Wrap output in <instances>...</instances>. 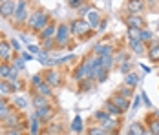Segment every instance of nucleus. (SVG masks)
<instances>
[{"mask_svg":"<svg viewBox=\"0 0 159 135\" xmlns=\"http://www.w3.org/2000/svg\"><path fill=\"white\" fill-rule=\"evenodd\" d=\"M26 7H28V2H26V0H18V2H16V9H15V15H13V18H15L16 24H22V22L28 20Z\"/></svg>","mask_w":159,"mask_h":135,"instance_id":"nucleus-1","label":"nucleus"},{"mask_svg":"<svg viewBox=\"0 0 159 135\" xmlns=\"http://www.w3.org/2000/svg\"><path fill=\"white\" fill-rule=\"evenodd\" d=\"M15 9H16V2L6 0V2L0 4V16H2V18H9V16L15 15Z\"/></svg>","mask_w":159,"mask_h":135,"instance_id":"nucleus-2","label":"nucleus"},{"mask_svg":"<svg viewBox=\"0 0 159 135\" xmlns=\"http://www.w3.org/2000/svg\"><path fill=\"white\" fill-rule=\"evenodd\" d=\"M88 29H90V24H88L86 20H82V18L73 20L71 26H70V31L75 33V35H84V33H88Z\"/></svg>","mask_w":159,"mask_h":135,"instance_id":"nucleus-3","label":"nucleus"},{"mask_svg":"<svg viewBox=\"0 0 159 135\" xmlns=\"http://www.w3.org/2000/svg\"><path fill=\"white\" fill-rule=\"evenodd\" d=\"M70 26H66V24H61L59 26V29H57V35H55V40H57V44L59 46H64L68 42V37H70Z\"/></svg>","mask_w":159,"mask_h":135,"instance_id":"nucleus-4","label":"nucleus"},{"mask_svg":"<svg viewBox=\"0 0 159 135\" xmlns=\"http://www.w3.org/2000/svg\"><path fill=\"white\" fill-rule=\"evenodd\" d=\"M48 22H49V15H48V13L37 11V22H35L33 29H35V31H42L46 26H48Z\"/></svg>","mask_w":159,"mask_h":135,"instance_id":"nucleus-5","label":"nucleus"},{"mask_svg":"<svg viewBox=\"0 0 159 135\" xmlns=\"http://www.w3.org/2000/svg\"><path fill=\"white\" fill-rule=\"evenodd\" d=\"M126 22H128V28H132V29H143L144 28V20L137 15H130L126 18Z\"/></svg>","mask_w":159,"mask_h":135,"instance_id":"nucleus-6","label":"nucleus"},{"mask_svg":"<svg viewBox=\"0 0 159 135\" xmlns=\"http://www.w3.org/2000/svg\"><path fill=\"white\" fill-rule=\"evenodd\" d=\"M111 102H113V104L117 106V108H119L121 111H126V110H128V99H125V97H121L119 93L111 97Z\"/></svg>","mask_w":159,"mask_h":135,"instance_id":"nucleus-7","label":"nucleus"},{"mask_svg":"<svg viewBox=\"0 0 159 135\" xmlns=\"http://www.w3.org/2000/svg\"><path fill=\"white\" fill-rule=\"evenodd\" d=\"M144 7V0H128V9L130 13H139Z\"/></svg>","mask_w":159,"mask_h":135,"instance_id":"nucleus-8","label":"nucleus"},{"mask_svg":"<svg viewBox=\"0 0 159 135\" xmlns=\"http://www.w3.org/2000/svg\"><path fill=\"white\" fill-rule=\"evenodd\" d=\"M55 26L53 24H49V26H46L44 29H42V33H40V38L42 40H48V38H55Z\"/></svg>","mask_w":159,"mask_h":135,"instance_id":"nucleus-9","label":"nucleus"},{"mask_svg":"<svg viewBox=\"0 0 159 135\" xmlns=\"http://www.w3.org/2000/svg\"><path fill=\"white\" fill-rule=\"evenodd\" d=\"M46 82L51 84V86H59V84H61L59 73H57V71H48V73H46Z\"/></svg>","mask_w":159,"mask_h":135,"instance_id":"nucleus-10","label":"nucleus"},{"mask_svg":"<svg viewBox=\"0 0 159 135\" xmlns=\"http://www.w3.org/2000/svg\"><path fill=\"white\" fill-rule=\"evenodd\" d=\"M128 42H130V47H132L137 55L143 53V42H141L139 38H128Z\"/></svg>","mask_w":159,"mask_h":135,"instance_id":"nucleus-11","label":"nucleus"},{"mask_svg":"<svg viewBox=\"0 0 159 135\" xmlns=\"http://www.w3.org/2000/svg\"><path fill=\"white\" fill-rule=\"evenodd\" d=\"M4 126H6L7 130H16L20 124H18V119H16L15 115H9V117H6V122H4Z\"/></svg>","mask_w":159,"mask_h":135,"instance_id":"nucleus-12","label":"nucleus"},{"mask_svg":"<svg viewBox=\"0 0 159 135\" xmlns=\"http://www.w3.org/2000/svg\"><path fill=\"white\" fill-rule=\"evenodd\" d=\"M33 106L39 110V108H46V106H49V104H48V101H46V97H42V95H35V97H33Z\"/></svg>","mask_w":159,"mask_h":135,"instance_id":"nucleus-13","label":"nucleus"},{"mask_svg":"<svg viewBox=\"0 0 159 135\" xmlns=\"http://www.w3.org/2000/svg\"><path fill=\"white\" fill-rule=\"evenodd\" d=\"M35 115H37L39 119H42V120H48L49 117H51V110H49V106H46V108H39Z\"/></svg>","mask_w":159,"mask_h":135,"instance_id":"nucleus-14","label":"nucleus"},{"mask_svg":"<svg viewBox=\"0 0 159 135\" xmlns=\"http://www.w3.org/2000/svg\"><path fill=\"white\" fill-rule=\"evenodd\" d=\"M9 51H11V44L7 42H0V59H9Z\"/></svg>","mask_w":159,"mask_h":135,"instance_id":"nucleus-15","label":"nucleus"},{"mask_svg":"<svg viewBox=\"0 0 159 135\" xmlns=\"http://www.w3.org/2000/svg\"><path fill=\"white\" fill-rule=\"evenodd\" d=\"M86 18H88L86 22L90 24V28H92V26H99V13H97L95 9H92V11L88 13V16H86Z\"/></svg>","mask_w":159,"mask_h":135,"instance_id":"nucleus-16","label":"nucleus"},{"mask_svg":"<svg viewBox=\"0 0 159 135\" xmlns=\"http://www.w3.org/2000/svg\"><path fill=\"white\" fill-rule=\"evenodd\" d=\"M95 53L99 55V57H108V55H111V47L110 46H95Z\"/></svg>","mask_w":159,"mask_h":135,"instance_id":"nucleus-17","label":"nucleus"},{"mask_svg":"<svg viewBox=\"0 0 159 135\" xmlns=\"http://www.w3.org/2000/svg\"><path fill=\"white\" fill-rule=\"evenodd\" d=\"M37 91H39V95H42V97H51V90H49V86L46 82H40V84L37 86Z\"/></svg>","mask_w":159,"mask_h":135,"instance_id":"nucleus-18","label":"nucleus"},{"mask_svg":"<svg viewBox=\"0 0 159 135\" xmlns=\"http://www.w3.org/2000/svg\"><path fill=\"white\" fill-rule=\"evenodd\" d=\"M130 135H144V128L139 122H134L130 124Z\"/></svg>","mask_w":159,"mask_h":135,"instance_id":"nucleus-19","label":"nucleus"},{"mask_svg":"<svg viewBox=\"0 0 159 135\" xmlns=\"http://www.w3.org/2000/svg\"><path fill=\"white\" fill-rule=\"evenodd\" d=\"M148 57H150V60L157 62V60H159V44H154L152 47H150V51H148Z\"/></svg>","mask_w":159,"mask_h":135,"instance_id":"nucleus-20","label":"nucleus"},{"mask_svg":"<svg viewBox=\"0 0 159 135\" xmlns=\"http://www.w3.org/2000/svg\"><path fill=\"white\" fill-rule=\"evenodd\" d=\"M137 75H134V73H128L126 77H125V86H130V88H134L135 84H137Z\"/></svg>","mask_w":159,"mask_h":135,"instance_id":"nucleus-21","label":"nucleus"},{"mask_svg":"<svg viewBox=\"0 0 159 135\" xmlns=\"http://www.w3.org/2000/svg\"><path fill=\"white\" fill-rule=\"evenodd\" d=\"M0 93H13V86H11V82L2 80V82H0Z\"/></svg>","mask_w":159,"mask_h":135,"instance_id":"nucleus-22","label":"nucleus"},{"mask_svg":"<svg viewBox=\"0 0 159 135\" xmlns=\"http://www.w3.org/2000/svg\"><path fill=\"white\" fill-rule=\"evenodd\" d=\"M106 110H108V111H110L111 115H119V113H123V111H121V110H119V108H117V106L113 104V102H111V101H108V102H106Z\"/></svg>","mask_w":159,"mask_h":135,"instance_id":"nucleus-23","label":"nucleus"},{"mask_svg":"<svg viewBox=\"0 0 159 135\" xmlns=\"http://www.w3.org/2000/svg\"><path fill=\"white\" fill-rule=\"evenodd\" d=\"M119 91H121L119 95H121V97H125V99H132V95H134V91H132L130 86H123Z\"/></svg>","mask_w":159,"mask_h":135,"instance_id":"nucleus-24","label":"nucleus"},{"mask_svg":"<svg viewBox=\"0 0 159 135\" xmlns=\"http://www.w3.org/2000/svg\"><path fill=\"white\" fill-rule=\"evenodd\" d=\"M31 135H39V117L37 115L31 117Z\"/></svg>","mask_w":159,"mask_h":135,"instance_id":"nucleus-25","label":"nucleus"},{"mask_svg":"<svg viewBox=\"0 0 159 135\" xmlns=\"http://www.w3.org/2000/svg\"><path fill=\"white\" fill-rule=\"evenodd\" d=\"M71 130H73V132H77V133H79L80 130H82V119H80V117H75V119H73Z\"/></svg>","mask_w":159,"mask_h":135,"instance_id":"nucleus-26","label":"nucleus"},{"mask_svg":"<svg viewBox=\"0 0 159 135\" xmlns=\"http://www.w3.org/2000/svg\"><path fill=\"white\" fill-rule=\"evenodd\" d=\"M101 60H102V70H110L111 68V64H113V60H111V57L108 55V57H101Z\"/></svg>","mask_w":159,"mask_h":135,"instance_id":"nucleus-27","label":"nucleus"},{"mask_svg":"<svg viewBox=\"0 0 159 135\" xmlns=\"http://www.w3.org/2000/svg\"><path fill=\"white\" fill-rule=\"evenodd\" d=\"M13 104H15L16 108H26V106H28V101L22 99V97H15V99H13Z\"/></svg>","mask_w":159,"mask_h":135,"instance_id":"nucleus-28","label":"nucleus"},{"mask_svg":"<svg viewBox=\"0 0 159 135\" xmlns=\"http://www.w3.org/2000/svg\"><path fill=\"white\" fill-rule=\"evenodd\" d=\"M150 38H152V33H150V31H146V29L139 31V40H141V42H144V40H150Z\"/></svg>","mask_w":159,"mask_h":135,"instance_id":"nucleus-29","label":"nucleus"},{"mask_svg":"<svg viewBox=\"0 0 159 135\" xmlns=\"http://www.w3.org/2000/svg\"><path fill=\"white\" fill-rule=\"evenodd\" d=\"M9 71H11V66H7V64H2V66H0V77H6V79H7Z\"/></svg>","mask_w":159,"mask_h":135,"instance_id":"nucleus-30","label":"nucleus"},{"mask_svg":"<svg viewBox=\"0 0 159 135\" xmlns=\"http://www.w3.org/2000/svg\"><path fill=\"white\" fill-rule=\"evenodd\" d=\"M150 130L154 135H159V120H152L150 122Z\"/></svg>","mask_w":159,"mask_h":135,"instance_id":"nucleus-31","label":"nucleus"},{"mask_svg":"<svg viewBox=\"0 0 159 135\" xmlns=\"http://www.w3.org/2000/svg\"><path fill=\"white\" fill-rule=\"evenodd\" d=\"M113 126H115V120H111V117L108 120H104V122H102V130H111Z\"/></svg>","mask_w":159,"mask_h":135,"instance_id":"nucleus-32","label":"nucleus"},{"mask_svg":"<svg viewBox=\"0 0 159 135\" xmlns=\"http://www.w3.org/2000/svg\"><path fill=\"white\" fill-rule=\"evenodd\" d=\"M95 117L99 120H101V122H104V120H108L110 119V115H108V113H104V111H97L95 113Z\"/></svg>","mask_w":159,"mask_h":135,"instance_id":"nucleus-33","label":"nucleus"},{"mask_svg":"<svg viewBox=\"0 0 159 135\" xmlns=\"http://www.w3.org/2000/svg\"><path fill=\"white\" fill-rule=\"evenodd\" d=\"M68 2H70V7H73V9H79L80 4H82L84 0H68Z\"/></svg>","mask_w":159,"mask_h":135,"instance_id":"nucleus-34","label":"nucleus"},{"mask_svg":"<svg viewBox=\"0 0 159 135\" xmlns=\"http://www.w3.org/2000/svg\"><path fill=\"white\" fill-rule=\"evenodd\" d=\"M88 133L90 135H104V130H102V128H92Z\"/></svg>","mask_w":159,"mask_h":135,"instance_id":"nucleus-35","label":"nucleus"},{"mask_svg":"<svg viewBox=\"0 0 159 135\" xmlns=\"http://www.w3.org/2000/svg\"><path fill=\"white\" fill-rule=\"evenodd\" d=\"M24 62H26L24 59H16L15 60V68L16 70H24Z\"/></svg>","mask_w":159,"mask_h":135,"instance_id":"nucleus-36","label":"nucleus"},{"mask_svg":"<svg viewBox=\"0 0 159 135\" xmlns=\"http://www.w3.org/2000/svg\"><path fill=\"white\" fill-rule=\"evenodd\" d=\"M6 117H9V106H7L6 110H2V111H0V119H6Z\"/></svg>","mask_w":159,"mask_h":135,"instance_id":"nucleus-37","label":"nucleus"},{"mask_svg":"<svg viewBox=\"0 0 159 135\" xmlns=\"http://www.w3.org/2000/svg\"><path fill=\"white\" fill-rule=\"evenodd\" d=\"M28 49H30V51H31V55H39V47H37V46H28Z\"/></svg>","mask_w":159,"mask_h":135,"instance_id":"nucleus-38","label":"nucleus"},{"mask_svg":"<svg viewBox=\"0 0 159 135\" xmlns=\"http://www.w3.org/2000/svg\"><path fill=\"white\" fill-rule=\"evenodd\" d=\"M22 59L30 62V60H33V55H31V53H28V51H24V53H22Z\"/></svg>","mask_w":159,"mask_h":135,"instance_id":"nucleus-39","label":"nucleus"},{"mask_svg":"<svg viewBox=\"0 0 159 135\" xmlns=\"http://www.w3.org/2000/svg\"><path fill=\"white\" fill-rule=\"evenodd\" d=\"M31 82L35 84V86H39V84H40L42 80H40V77H39V75H35V77H31Z\"/></svg>","mask_w":159,"mask_h":135,"instance_id":"nucleus-40","label":"nucleus"},{"mask_svg":"<svg viewBox=\"0 0 159 135\" xmlns=\"http://www.w3.org/2000/svg\"><path fill=\"white\" fill-rule=\"evenodd\" d=\"M141 99H143V102H144L146 106H152V104H150V99L146 97V93H143V95H141Z\"/></svg>","mask_w":159,"mask_h":135,"instance_id":"nucleus-41","label":"nucleus"},{"mask_svg":"<svg viewBox=\"0 0 159 135\" xmlns=\"http://www.w3.org/2000/svg\"><path fill=\"white\" fill-rule=\"evenodd\" d=\"M53 44V38H48V40H44V47L46 49H49V46Z\"/></svg>","mask_w":159,"mask_h":135,"instance_id":"nucleus-42","label":"nucleus"},{"mask_svg":"<svg viewBox=\"0 0 159 135\" xmlns=\"http://www.w3.org/2000/svg\"><path fill=\"white\" fill-rule=\"evenodd\" d=\"M11 47H13V49H16V51L20 49V46H18V42H16V40H11Z\"/></svg>","mask_w":159,"mask_h":135,"instance_id":"nucleus-43","label":"nucleus"},{"mask_svg":"<svg viewBox=\"0 0 159 135\" xmlns=\"http://www.w3.org/2000/svg\"><path fill=\"white\" fill-rule=\"evenodd\" d=\"M128 68H130V62H125V64L121 66V71H128Z\"/></svg>","mask_w":159,"mask_h":135,"instance_id":"nucleus-44","label":"nucleus"},{"mask_svg":"<svg viewBox=\"0 0 159 135\" xmlns=\"http://www.w3.org/2000/svg\"><path fill=\"white\" fill-rule=\"evenodd\" d=\"M7 102H6V101H0V111H2V110H6V108H7Z\"/></svg>","mask_w":159,"mask_h":135,"instance_id":"nucleus-45","label":"nucleus"},{"mask_svg":"<svg viewBox=\"0 0 159 135\" xmlns=\"http://www.w3.org/2000/svg\"><path fill=\"white\" fill-rule=\"evenodd\" d=\"M6 135H20V132H18V130H9Z\"/></svg>","mask_w":159,"mask_h":135,"instance_id":"nucleus-46","label":"nucleus"},{"mask_svg":"<svg viewBox=\"0 0 159 135\" xmlns=\"http://www.w3.org/2000/svg\"><path fill=\"white\" fill-rule=\"evenodd\" d=\"M2 2H6V0H0V4H2Z\"/></svg>","mask_w":159,"mask_h":135,"instance_id":"nucleus-47","label":"nucleus"},{"mask_svg":"<svg viewBox=\"0 0 159 135\" xmlns=\"http://www.w3.org/2000/svg\"><path fill=\"white\" fill-rule=\"evenodd\" d=\"M0 97H2V93H0Z\"/></svg>","mask_w":159,"mask_h":135,"instance_id":"nucleus-48","label":"nucleus"}]
</instances>
